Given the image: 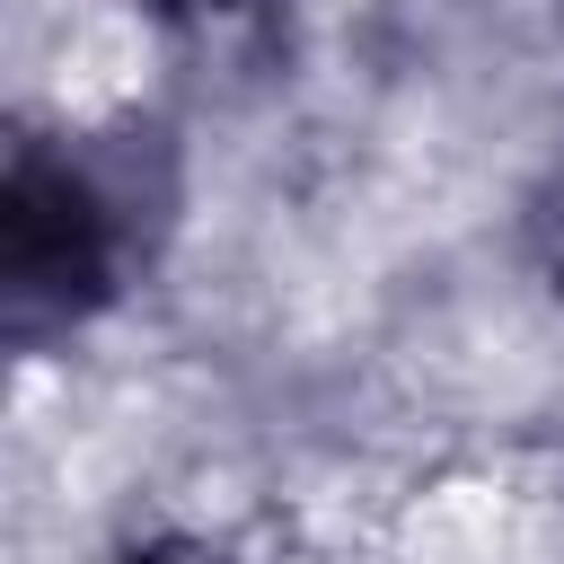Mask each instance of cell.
I'll list each match as a JSON object with an SVG mask.
<instances>
[{"instance_id": "obj_1", "label": "cell", "mask_w": 564, "mask_h": 564, "mask_svg": "<svg viewBox=\"0 0 564 564\" xmlns=\"http://www.w3.org/2000/svg\"><path fill=\"white\" fill-rule=\"evenodd\" d=\"M115 291H123V203H115V185L53 141H18L9 185H0V317H9V344L70 335Z\"/></svg>"}, {"instance_id": "obj_2", "label": "cell", "mask_w": 564, "mask_h": 564, "mask_svg": "<svg viewBox=\"0 0 564 564\" xmlns=\"http://www.w3.org/2000/svg\"><path fill=\"white\" fill-rule=\"evenodd\" d=\"M282 0H150V18L159 26H176V35H247V26H264Z\"/></svg>"}, {"instance_id": "obj_3", "label": "cell", "mask_w": 564, "mask_h": 564, "mask_svg": "<svg viewBox=\"0 0 564 564\" xmlns=\"http://www.w3.org/2000/svg\"><path fill=\"white\" fill-rule=\"evenodd\" d=\"M529 256H538L546 291L564 300V159H555V167H546V185L529 194Z\"/></svg>"}, {"instance_id": "obj_4", "label": "cell", "mask_w": 564, "mask_h": 564, "mask_svg": "<svg viewBox=\"0 0 564 564\" xmlns=\"http://www.w3.org/2000/svg\"><path fill=\"white\" fill-rule=\"evenodd\" d=\"M123 564H229V555L203 546V538H150V546H132Z\"/></svg>"}]
</instances>
